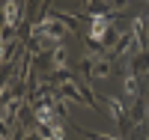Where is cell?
I'll return each instance as SVG.
<instances>
[{
    "instance_id": "obj_1",
    "label": "cell",
    "mask_w": 149,
    "mask_h": 140,
    "mask_svg": "<svg viewBox=\"0 0 149 140\" xmlns=\"http://www.w3.org/2000/svg\"><path fill=\"white\" fill-rule=\"evenodd\" d=\"M33 33H36V36H51V39H60L66 30L60 27L57 21H45V24H39V27H33Z\"/></svg>"
},
{
    "instance_id": "obj_2",
    "label": "cell",
    "mask_w": 149,
    "mask_h": 140,
    "mask_svg": "<svg viewBox=\"0 0 149 140\" xmlns=\"http://www.w3.org/2000/svg\"><path fill=\"white\" fill-rule=\"evenodd\" d=\"M104 30H107V18H104V15H95V18H93V30H90V36L98 42V39H104Z\"/></svg>"
},
{
    "instance_id": "obj_3",
    "label": "cell",
    "mask_w": 149,
    "mask_h": 140,
    "mask_svg": "<svg viewBox=\"0 0 149 140\" xmlns=\"http://www.w3.org/2000/svg\"><path fill=\"white\" fill-rule=\"evenodd\" d=\"M3 18H6L9 27H15V21H18V3L15 0H6L3 3Z\"/></svg>"
},
{
    "instance_id": "obj_4",
    "label": "cell",
    "mask_w": 149,
    "mask_h": 140,
    "mask_svg": "<svg viewBox=\"0 0 149 140\" xmlns=\"http://www.w3.org/2000/svg\"><path fill=\"white\" fill-rule=\"evenodd\" d=\"M36 119H39L42 125H54V113H51V107H39V110H36Z\"/></svg>"
},
{
    "instance_id": "obj_5",
    "label": "cell",
    "mask_w": 149,
    "mask_h": 140,
    "mask_svg": "<svg viewBox=\"0 0 149 140\" xmlns=\"http://www.w3.org/2000/svg\"><path fill=\"white\" fill-rule=\"evenodd\" d=\"M51 137H54V140H63V137H66L63 125H57V122H54V125H51Z\"/></svg>"
},
{
    "instance_id": "obj_6",
    "label": "cell",
    "mask_w": 149,
    "mask_h": 140,
    "mask_svg": "<svg viewBox=\"0 0 149 140\" xmlns=\"http://www.w3.org/2000/svg\"><path fill=\"white\" fill-rule=\"evenodd\" d=\"M125 93H128V95H134V93H137V84H134V81H131V78H128V81H125Z\"/></svg>"
}]
</instances>
